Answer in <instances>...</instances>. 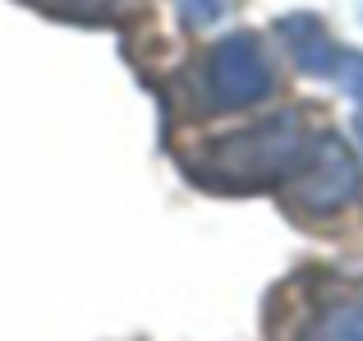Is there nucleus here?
<instances>
[{
	"instance_id": "1",
	"label": "nucleus",
	"mask_w": 363,
	"mask_h": 341,
	"mask_svg": "<svg viewBox=\"0 0 363 341\" xmlns=\"http://www.w3.org/2000/svg\"><path fill=\"white\" fill-rule=\"evenodd\" d=\"M313 134L294 111L262 120L253 129H235V134L216 139L194 166V180L207 189H267V185H290L308 162Z\"/></svg>"
},
{
	"instance_id": "2",
	"label": "nucleus",
	"mask_w": 363,
	"mask_h": 341,
	"mask_svg": "<svg viewBox=\"0 0 363 341\" xmlns=\"http://www.w3.org/2000/svg\"><path fill=\"white\" fill-rule=\"evenodd\" d=\"M276 74L253 33L221 37L198 65V92L212 111H244L272 92Z\"/></svg>"
},
{
	"instance_id": "7",
	"label": "nucleus",
	"mask_w": 363,
	"mask_h": 341,
	"mask_svg": "<svg viewBox=\"0 0 363 341\" xmlns=\"http://www.w3.org/2000/svg\"><path fill=\"white\" fill-rule=\"evenodd\" d=\"M189 18L194 23H207V18H216V9H221V0H184Z\"/></svg>"
},
{
	"instance_id": "4",
	"label": "nucleus",
	"mask_w": 363,
	"mask_h": 341,
	"mask_svg": "<svg viewBox=\"0 0 363 341\" xmlns=\"http://www.w3.org/2000/svg\"><path fill=\"white\" fill-rule=\"evenodd\" d=\"M276 33L285 37V46H290L294 65H299L303 74H318V79L340 83V88L363 107V55L345 51V46L322 28L318 14H285L281 23H276Z\"/></svg>"
},
{
	"instance_id": "6",
	"label": "nucleus",
	"mask_w": 363,
	"mask_h": 341,
	"mask_svg": "<svg viewBox=\"0 0 363 341\" xmlns=\"http://www.w3.org/2000/svg\"><path fill=\"white\" fill-rule=\"evenodd\" d=\"M42 5L60 9V14H101V9H111V0H42Z\"/></svg>"
},
{
	"instance_id": "5",
	"label": "nucleus",
	"mask_w": 363,
	"mask_h": 341,
	"mask_svg": "<svg viewBox=\"0 0 363 341\" xmlns=\"http://www.w3.org/2000/svg\"><path fill=\"white\" fill-rule=\"evenodd\" d=\"M303 341H363V300H340V305H327L308 323Z\"/></svg>"
},
{
	"instance_id": "3",
	"label": "nucleus",
	"mask_w": 363,
	"mask_h": 341,
	"mask_svg": "<svg viewBox=\"0 0 363 341\" xmlns=\"http://www.w3.org/2000/svg\"><path fill=\"white\" fill-rule=\"evenodd\" d=\"M290 203L299 207L303 217H331L345 203H354L359 194V162L350 157V148L331 134H318L303 170L290 180Z\"/></svg>"
},
{
	"instance_id": "8",
	"label": "nucleus",
	"mask_w": 363,
	"mask_h": 341,
	"mask_svg": "<svg viewBox=\"0 0 363 341\" xmlns=\"http://www.w3.org/2000/svg\"><path fill=\"white\" fill-rule=\"evenodd\" d=\"M359 139H363V120H359Z\"/></svg>"
}]
</instances>
